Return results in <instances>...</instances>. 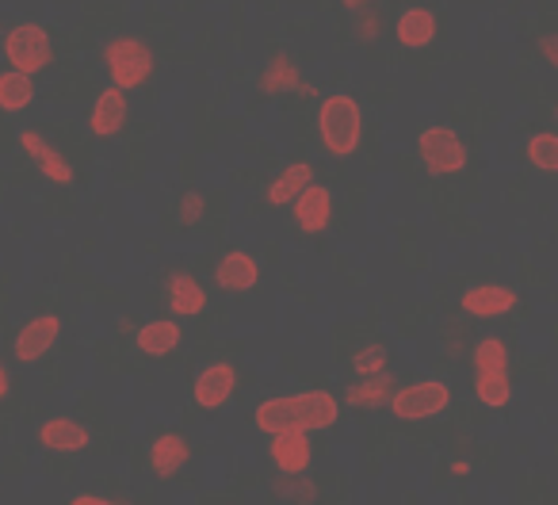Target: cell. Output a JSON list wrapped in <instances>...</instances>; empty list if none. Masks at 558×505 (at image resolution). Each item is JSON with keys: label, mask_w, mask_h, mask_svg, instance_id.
Returning <instances> with one entry per match:
<instances>
[{"label": "cell", "mask_w": 558, "mask_h": 505, "mask_svg": "<svg viewBox=\"0 0 558 505\" xmlns=\"http://www.w3.org/2000/svg\"><path fill=\"white\" fill-rule=\"evenodd\" d=\"M4 58H9L12 70L20 73H43L54 62V43H50L47 27L39 24H20L4 35Z\"/></svg>", "instance_id": "277c9868"}, {"label": "cell", "mask_w": 558, "mask_h": 505, "mask_svg": "<svg viewBox=\"0 0 558 505\" xmlns=\"http://www.w3.org/2000/svg\"><path fill=\"white\" fill-rule=\"evenodd\" d=\"M390 395H395V383H390V375L375 372V375H367V383L349 387L344 402H352V406H383V402H390Z\"/></svg>", "instance_id": "603a6c76"}, {"label": "cell", "mask_w": 558, "mask_h": 505, "mask_svg": "<svg viewBox=\"0 0 558 505\" xmlns=\"http://www.w3.org/2000/svg\"><path fill=\"white\" fill-rule=\"evenodd\" d=\"M104 65H108V77L116 88L131 93V88H142L154 73V50L142 39H116L104 50Z\"/></svg>", "instance_id": "3957f363"}, {"label": "cell", "mask_w": 558, "mask_h": 505, "mask_svg": "<svg viewBox=\"0 0 558 505\" xmlns=\"http://www.w3.org/2000/svg\"><path fill=\"white\" fill-rule=\"evenodd\" d=\"M20 146H24V154L32 157L35 169H39L47 180H54V184H73V180H77L70 157H65L62 149L54 146V142L43 139L39 131H24V134H20Z\"/></svg>", "instance_id": "52a82bcc"}, {"label": "cell", "mask_w": 558, "mask_h": 505, "mask_svg": "<svg viewBox=\"0 0 558 505\" xmlns=\"http://www.w3.org/2000/svg\"><path fill=\"white\" fill-rule=\"evenodd\" d=\"M417 154L425 161L428 177H456L466 169V146L451 127H428L417 139Z\"/></svg>", "instance_id": "5b68a950"}, {"label": "cell", "mask_w": 558, "mask_h": 505, "mask_svg": "<svg viewBox=\"0 0 558 505\" xmlns=\"http://www.w3.org/2000/svg\"><path fill=\"white\" fill-rule=\"evenodd\" d=\"M474 395H478V402L489 406V410L509 406L512 402L509 372H478V380H474Z\"/></svg>", "instance_id": "7402d4cb"}, {"label": "cell", "mask_w": 558, "mask_h": 505, "mask_svg": "<svg viewBox=\"0 0 558 505\" xmlns=\"http://www.w3.org/2000/svg\"><path fill=\"white\" fill-rule=\"evenodd\" d=\"M527 161L535 165L539 172H558V134L543 131L527 142Z\"/></svg>", "instance_id": "d4e9b609"}, {"label": "cell", "mask_w": 558, "mask_h": 505, "mask_svg": "<svg viewBox=\"0 0 558 505\" xmlns=\"http://www.w3.org/2000/svg\"><path fill=\"white\" fill-rule=\"evenodd\" d=\"M291 211H295V223L303 233H322L329 226V218H333V195H329V188L322 184H306L303 192L291 200Z\"/></svg>", "instance_id": "30bf717a"}, {"label": "cell", "mask_w": 558, "mask_h": 505, "mask_svg": "<svg viewBox=\"0 0 558 505\" xmlns=\"http://www.w3.org/2000/svg\"><path fill=\"white\" fill-rule=\"evenodd\" d=\"M203 218V195L199 192H192V195H184V203H180V223H199Z\"/></svg>", "instance_id": "83f0119b"}, {"label": "cell", "mask_w": 558, "mask_h": 505, "mask_svg": "<svg viewBox=\"0 0 558 505\" xmlns=\"http://www.w3.org/2000/svg\"><path fill=\"white\" fill-rule=\"evenodd\" d=\"M123 123H126V93L116 85L104 88L93 104V119H88V127H93V134H100V139H111V134L123 131Z\"/></svg>", "instance_id": "9a60e30c"}, {"label": "cell", "mask_w": 558, "mask_h": 505, "mask_svg": "<svg viewBox=\"0 0 558 505\" xmlns=\"http://www.w3.org/2000/svg\"><path fill=\"white\" fill-rule=\"evenodd\" d=\"M32 100H35V81H32V73H20V70L0 73V111L16 116V111L32 108Z\"/></svg>", "instance_id": "44dd1931"}, {"label": "cell", "mask_w": 558, "mask_h": 505, "mask_svg": "<svg viewBox=\"0 0 558 505\" xmlns=\"http://www.w3.org/2000/svg\"><path fill=\"white\" fill-rule=\"evenodd\" d=\"M279 494L311 502V497H318V486H314V482H306V479H291V482H279Z\"/></svg>", "instance_id": "4316f807"}, {"label": "cell", "mask_w": 558, "mask_h": 505, "mask_svg": "<svg viewBox=\"0 0 558 505\" xmlns=\"http://www.w3.org/2000/svg\"><path fill=\"white\" fill-rule=\"evenodd\" d=\"M360 4H364V0H344V9H360Z\"/></svg>", "instance_id": "f546056e"}, {"label": "cell", "mask_w": 558, "mask_h": 505, "mask_svg": "<svg viewBox=\"0 0 558 505\" xmlns=\"http://www.w3.org/2000/svg\"><path fill=\"white\" fill-rule=\"evenodd\" d=\"M395 32H398V43H402V47L421 50L436 39V16L428 9H405L402 16H398Z\"/></svg>", "instance_id": "d6986e66"}, {"label": "cell", "mask_w": 558, "mask_h": 505, "mask_svg": "<svg viewBox=\"0 0 558 505\" xmlns=\"http://www.w3.org/2000/svg\"><path fill=\"white\" fill-rule=\"evenodd\" d=\"M341 418V402L329 390H299V395L283 398H264L256 406V429L260 433H283V429H299V433H314V429H329Z\"/></svg>", "instance_id": "6da1fadb"}, {"label": "cell", "mask_w": 558, "mask_h": 505, "mask_svg": "<svg viewBox=\"0 0 558 505\" xmlns=\"http://www.w3.org/2000/svg\"><path fill=\"white\" fill-rule=\"evenodd\" d=\"M463 306L471 318H501L517 306V291L501 288V284H478V288L463 291Z\"/></svg>", "instance_id": "7c38bea8"}, {"label": "cell", "mask_w": 558, "mask_h": 505, "mask_svg": "<svg viewBox=\"0 0 558 505\" xmlns=\"http://www.w3.org/2000/svg\"><path fill=\"white\" fill-rule=\"evenodd\" d=\"M383 364H387V349H364V352H356V372L360 375H375V372H383Z\"/></svg>", "instance_id": "484cf974"}, {"label": "cell", "mask_w": 558, "mask_h": 505, "mask_svg": "<svg viewBox=\"0 0 558 505\" xmlns=\"http://www.w3.org/2000/svg\"><path fill=\"white\" fill-rule=\"evenodd\" d=\"M39 444L47 452H62V456H73V452L88 448V429L73 418H50L39 425Z\"/></svg>", "instance_id": "5bb4252c"}, {"label": "cell", "mask_w": 558, "mask_h": 505, "mask_svg": "<svg viewBox=\"0 0 558 505\" xmlns=\"http://www.w3.org/2000/svg\"><path fill=\"white\" fill-rule=\"evenodd\" d=\"M271 464L283 474H303L314 459L311 433H299V429H283V433H271Z\"/></svg>", "instance_id": "8fae6325"}, {"label": "cell", "mask_w": 558, "mask_h": 505, "mask_svg": "<svg viewBox=\"0 0 558 505\" xmlns=\"http://www.w3.org/2000/svg\"><path fill=\"white\" fill-rule=\"evenodd\" d=\"M169 306L180 318H195V314L207 311V291L195 280L192 273H172L169 276Z\"/></svg>", "instance_id": "e0dca14e"}, {"label": "cell", "mask_w": 558, "mask_h": 505, "mask_svg": "<svg viewBox=\"0 0 558 505\" xmlns=\"http://www.w3.org/2000/svg\"><path fill=\"white\" fill-rule=\"evenodd\" d=\"M311 180H314V165H306V161L288 165V169L268 184V203L271 207H291V200H295Z\"/></svg>", "instance_id": "ffe728a7"}, {"label": "cell", "mask_w": 558, "mask_h": 505, "mask_svg": "<svg viewBox=\"0 0 558 505\" xmlns=\"http://www.w3.org/2000/svg\"><path fill=\"white\" fill-rule=\"evenodd\" d=\"M180 326L172 318H157V322H146V326L134 334V345H138L146 357H169V352H177L180 345Z\"/></svg>", "instance_id": "ac0fdd59"}, {"label": "cell", "mask_w": 558, "mask_h": 505, "mask_svg": "<svg viewBox=\"0 0 558 505\" xmlns=\"http://www.w3.org/2000/svg\"><path fill=\"white\" fill-rule=\"evenodd\" d=\"M233 387H238V372H233V364L218 360V364H207L199 375H195L192 398H195V406H203V410H218V406L230 402Z\"/></svg>", "instance_id": "ba28073f"}, {"label": "cell", "mask_w": 558, "mask_h": 505, "mask_svg": "<svg viewBox=\"0 0 558 505\" xmlns=\"http://www.w3.org/2000/svg\"><path fill=\"white\" fill-rule=\"evenodd\" d=\"M318 139L322 146L333 157H349L360 149V139H364V111L352 96L333 93L322 100L318 108Z\"/></svg>", "instance_id": "7a4b0ae2"}, {"label": "cell", "mask_w": 558, "mask_h": 505, "mask_svg": "<svg viewBox=\"0 0 558 505\" xmlns=\"http://www.w3.org/2000/svg\"><path fill=\"white\" fill-rule=\"evenodd\" d=\"M256 280H260V265H256V257H248L245 249L226 253L215 268V284L222 291H253Z\"/></svg>", "instance_id": "4fadbf2b"}, {"label": "cell", "mask_w": 558, "mask_h": 505, "mask_svg": "<svg viewBox=\"0 0 558 505\" xmlns=\"http://www.w3.org/2000/svg\"><path fill=\"white\" fill-rule=\"evenodd\" d=\"M471 360L478 372H505V368H509V349H505L501 337H482V341L474 345Z\"/></svg>", "instance_id": "cb8c5ba5"}, {"label": "cell", "mask_w": 558, "mask_h": 505, "mask_svg": "<svg viewBox=\"0 0 558 505\" xmlns=\"http://www.w3.org/2000/svg\"><path fill=\"white\" fill-rule=\"evenodd\" d=\"M187 459H192V444L180 433H161L149 448V467H154L157 479H172Z\"/></svg>", "instance_id": "2e32d148"}, {"label": "cell", "mask_w": 558, "mask_h": 505, "mask_svg": "<svg viewBox=\"0 0 558 505\" xmlns=\"http://www.w3.org/2000/svg\"><path fill=\"white\" fill-rule=\"evenodd\" d=\"M448 406H451V390H448V383H440V380L410 383V387L390 395V410H395L398 421H428L448 410Z\"/></svg>", "instance_id": "8992f818"}, {"label": "cell", "mask_w": 558, "mask_h": 505, "mask_svg": "<svg viewBox=\"0 0 558 505\" xmlns=\"http://www.w3.org/2000/svg\"><path fill=\"white\" fill-rule=\"evenodd\" d=\"M9 387H12V380H9V368L0 364V398L9 395Z\"/></svg>", "instance_id": "f1b7e54d"}, {"label": "cell", "mask_w": 558, "mask_h": 505, "mask_svg": "<svg viewBox=\"0 0 558 505\" xmlns=\"http://www.w3.org/2000/svg\"><path fill=\"white\" fill-rule=\"evenodd\" d=\"M58 334H62V318H58V314H39V318H32L16 334V360L39 364V360L54 349Z\"/></svg>", "instance_id": "9c48e42d"}]
</instances>
